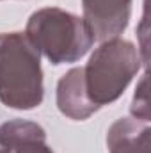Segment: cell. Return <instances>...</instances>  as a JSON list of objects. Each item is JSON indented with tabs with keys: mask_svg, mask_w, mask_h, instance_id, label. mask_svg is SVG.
Instances as JSON below:
<instances>
[{
	"mask_svg": "<svg viewBox=\"0 0 151 153\" xmlns=\"http://www.w3.org/2000/svg\"><path fill=\"white\" fill-rule=\"evenodd\" d=\"M41 55L25 32H0V102L14 111L43 103Z\"/></svg>",
	"mask_w": 151,
	"mask_h": 153,
	"instance_id": "1",
	"label": "cell"
},
{
	"mask_svg": "<svg viewBox=\"0 0 151 153\" xmlns=\"http://www.w3.org/2000/svg\"><path fill=\"white\" fill-rule=\"evenodd\" d=\"M142 66L139 48L123 38L103 41L82 66L87 100L100 111L117 102Z\"/></svg>",
	"mask_w": 151,
	"mask_h": 153,
	"instance_id": "2",
	"label": "cell"
},
{
	"mask_svg": "<svg viewBox=\"0 0 151 153\" xmlns=\"http://www.w3.org/2000/svg\"><path fill=\"white\" fill-rule=\"evenodd\" d=\"M25 36L53 66L80 61L94 45V36L84 18L61 7L34 11L27 22Z\"/></svg>",
	"mask_w": 151,
	"mask_h": 153,
	"instance_id": "3",
	"label": "cell"
},
{
	"mask_svg": "<svg viewBox=\"0 0 151 153\" xmlns=\"http://www.w3.org/2000/svg\"><path fill=\"white\" fill-rule=\"evenodd\" d=\"M84 22L91 29L94 41L119 38L132 16V0H82Z\"/></svg>",
	"mask_w": 151,
	"mask_h": 153,
	"instance_id": "4",
	"label": "cell"
},
{
	"mask_svg": "<svg viewBox=\"0 0 151 153\" xmlns=\"http://www.w3.org/2000/svg\"><path fill=\"white\" fill-rule=\"evenodd\" d=\"M0 146L9 153H53L46 144V130L29 119H11L0 125Z\"/></svg>",
	"mask_w": 151,
	"mask_h": 153,
	"instance_id": "5",
	"label": "cell"
},
{
	"mask_svg": "<svg viewBox=\"0 0 151 153\" xmlns=\"http://www.w3.org/2000/svg\"><path fill=\"white\" fill-rule=\"evenodd\" d=\"M55 103L61 114L73 121H85L94 112H98L85 96L82 66L71 68L59 78L57 91H55Z\"/></svg>",
	"mask_w": 151,
	"mask_h": 153,
	"instance_id": "6",
	"label": "cell"
},
{
	"mask_svg": "<svg viewBox=\"0 0 151 153\" xmlns=\"http://www.w3.org/2000/svg\"><path fill=\"white\" fill-rule=\"evenodd\" d=\"M109 153H150V121L135 117H121L114 121L107 132Z\"/></svg>",
	"mask_w": 151,
	"mask_h": 153,
	"instance_id": "7",
	"label": "cell"
},
{
	"mask_svg": "<svg viewBox=\"0 0 151 153\" xmlns=\"http://www.w3.org/2000/svg\"><path fill=\"white\" fill-rule=\"evenodd\" d=\"M130 112L132 117L135 119H142V121H150V93H148V73L141 76L137 87H135V94L130 105Z\"/></svg>",
	"mask_w": 151,
	"mask_h": 153,
	"instance_id": "8",
	"label": "cell"
},
{
	"mask_svg": "<svg viewBox=\"0 0 151 153\" xmlns=\"http://www.w3.org/2000/svg\"><path fill=\"white\" fill-rule=\"evenodd\" d=\"M0 153H9V152H7V150H4V148L0 146Z\"/></svg>",
	"mask_w": 151,
	"mask_h": 153,
	"instance_id": "9",
	"label": "cell"
}]
</instances>
